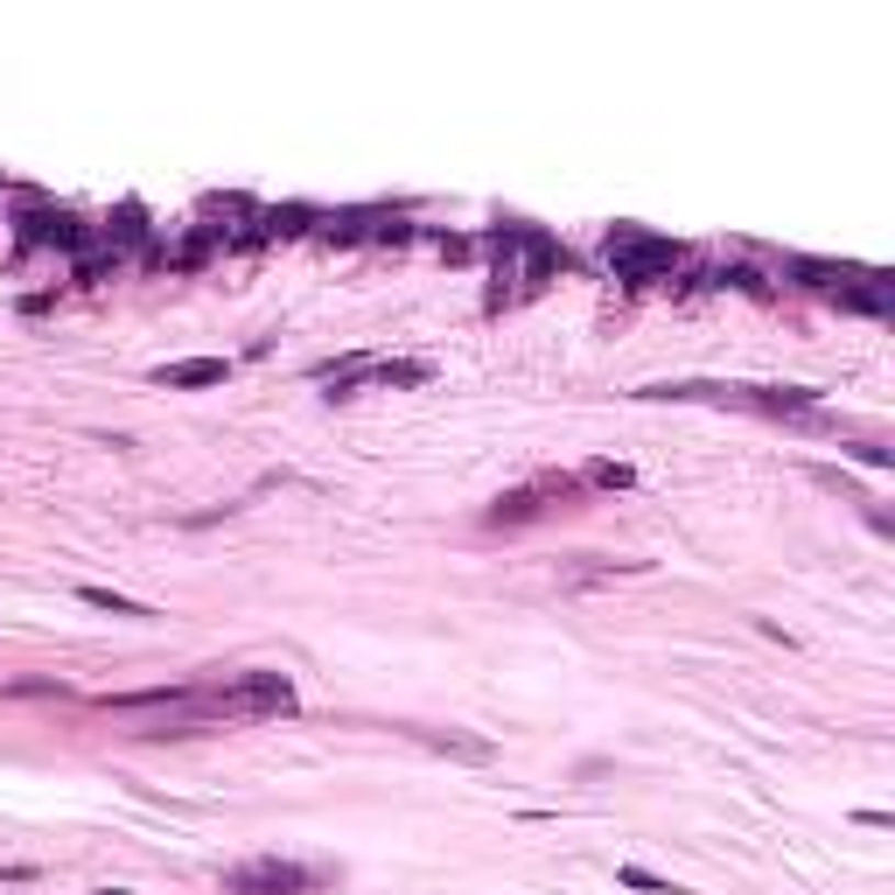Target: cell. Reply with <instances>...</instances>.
Segmentation results:
<instances>
[{"label": "cell", "mask_w": 895, "mask_h": 895, "mask_svg": "<svg viewBox=\"0 0 895 895\" xmlns=\"http://www.w3.org/2000/svg\"><path fill=\"white\" fill-rule=\"evenodd\" d=\"M581 483H595V490H630V483H637V469H630V462H588V469H581Z\"/></svg>", "instance_id": "15"}, {"label": "cell", "mask_w": 895, "mask_h": 895, "mask_svg": "<svg viewBox=\"0 0 895 895\" xmlns=\"http://www.w3.org/2000/svg\"><path fill=\"white\" fill-rule=\"evenodd\" d=\"M211 714H224V720H288V714H301V700H294V685L280 672H245L238 685H217L211 693Z\"/></svg>", "instance_id": "2"}, {"label": "cell", "mask_w": 895, "mask_h": 895, "mask_svg": "<svg viewBox=\"0 0 895 895\" xmlns=\"http://www.w3.org/2000/svg\"><path fill=\"white\" fill-rule=\"evenodd\" d=\"M399 735H406V741H421V749H434V756H455V763H490V756H497V749H490L483 735H448V728H413V720H406V728H399Z\"/></svg>", "instance_id": "7"}, {"label": "cell", "mask_w": 895, "mask_h": 895, "mask_svg": "<svg viewBox=\"0 0 895 895\" xmlns=\"http://www.w3.org/2000/svg\"><path fill=\"white\" fill-rule=\"evenodd\" d=\"M315 211H309V203H280V211H259V232L266 238H301V232H315Z\"/></svg>", "instance_id": "10"}, {"label": "cell", "mask_w": 895, "mask_h": 895, "mask_svg": "<svg viewBox=\"0 0 895 895\" xmlns=\"http://www.w3.org/2000/svg\"><path fill=\"white\" fill-rule=\"evenodd\" d=\"M99 238H105L120 259H126V253H147V245H155V217H147V203H133V197H126L120 211L105 217V232H99Z\"/></svg>", "instance_id": "6"}, {"label": "cell", "mask_w": 895, "mask_h": 895, "mask_svg": "<svg viewBox=\"0 0 895 895\" xmlns=\"http://www.w3.org/2000/svg\"><path fill=\"white\" fill-rule=\"evenodd\" d=\"M434 245H441L448 266H469L476 259V238H462V232H434Z\"/></svg>", "instance_id": "18"}, {"label": "cell", "mask_w": 895, "mask_h": 895, "mask_svg": "<svg viewBox=\"0 0 895 895\" xmlns=\"http://www.w3.org/2000/svg\"><path fill=\"white\" fill-rule=\"evenodd\" d=\"M791 273L805 280V288H826V294H832V288L847 280V266H826V259H791Z\"/></svg>", "instance_id": "16"}, {"label": "cell", "mask_w": 895, "mask_h": 895, "mask_svg": "<svg viewBox=\"0 0 895 895\" xmlns=\"http://www.w3.org/2000/svg\"><path fill=\"white\" fill-rule=\"evenodd\" d=\"M120 273V253H112L105 238H91L78 259H70V280H78V288H105V280Z\"/></svg>", "instance_id": "9"}, {"label": "cell", "mask_w": 895, "mask_h": 895, "mask_svg": "<svg viewBox=\"0 0 895 895\" xmlns=\"http://www.w3.org/2000/svg\"><path fill=\"white\" fill-rule=\"evenodd\" d=\"M560 266H567V245L546 232V224H518V266H511V273H518V301L539 294Z\"/></svg>", "instance_id": "5"}, {"label": "cell", "mask_w": 895, "mask_h": 895, "mask_svg": "<svg viewBox=\"0 0 895 895\" xmlns=\"http://www.w3.org/2000/svg\"><path fill=\"white\" fill-rule=\"evenodd\" d=\"M91 238H99V224H85L78 211H56V203H43V197H22V211H14V245H22V253L56 245V253L78 259Z\"/></svg>", "instance_id": "3"}, {"label": "cell", "mask_w": 895, "mask_h": 895, "mask_svg": "<svg viewBox=\"0 0 895 895\" xmlns=\"http://www.w3.org/2000/svg\"><path fill=\"white\" fill-rule=\"evenodd\" d=\"M616 882H623V888H644V895H685L679 882H664V874H651V868H637V861H623V868H616Z\"/></svg>", "instance_id": "14"}, {"label": "cell", "mask_w": 895, "mask_h": 895, "mask_svg": "<svg viewBox=\"0 0 895 895\" xmlns=\"http://www.w3.org/2000/svg\"><path fill=\"white\" fill-rule=\"evenodd\" d=\"M224 378H232V365H224V357H182V365H155V385H168V392L224 385Z\"/></svg>", "instance_id": "8"}, {"label": "cell", "mask_w": 895, "mask_h": 895, "mask_svg": "<svg viewBox=\"0 0 895 895\" xmlns=\"http://www.w3.org/2000/svg\"><path fill=\"white\" fill-rule=\"evenodd\" d=\"M427 378H434L427 357H378L371 365V385H427Z\"/></svg>", "instance_id": "12"}, {"label": "cell", "mask_w": 895, "mask_h": 895, "mask_svg": "<svg viewBox=\"0 0 895 895\" xmlns=\"http://www.w3.org/2000/svg\"><path fill=\"white\" fill-rule=\"evenodd\" d=\"M315 882H322L315 868L280 861V853H253V861L224 868V895H309Z\"/></svg>", "instance_id": "4"}, {"label": "cell", "mask_w": 895, "mask_h": 895, "mask_svg": "<svg viewBox=\"0 0 895 895\" xmlns=\"http://www.w3.org/2000/svg\"><path fill=\"white\" fill-rule=\"evenodd\" d=\"M78 602H85V608H105V616H126V623H147V616H155L147 602H133V595H112V588H99V581H85V588H78Z\"/></svg>", "instance_id": "11"}, {"label": "cell", "mask_w": 895, "mask_h": 895, "mask_svg": "<svg viewBox=\"0 0 895 895\" xmlns=\"http://www.w3.org/2000/svg\"><path fill=\"white\" fill-rule=\"evenodd\" d=\"M91 895H133V888H91Z\"/></svg>", "instance_id": "20"}, {"label": "cell", "mask_w": 895, "mask_h": 895, "mask_svg": "<svg viewBox=\"0 0 895 895\" xmlns=\"http://www.w3.org/2000/svg\"><path fill=\"white\" fill-rule=\"evenodd\" d=\"M8 700H35V693H49V700H70V685L64 679H22V685H0Z\"/></svg>", "instance_id": "17"}, {"label": "cell", "mask_w": 895, "mask_h": 895, "mask_svg": "<svg viewBox=\"0 0 895 895\" xmlns=\"http://www.w3.org/2000/svg\"><path fill=\"white\" fill-rule=\"evenodd\" d=\"M714 288H735V294H756V301H770V280L756 273V266H720V273H707Z\"/></svg>", "instance_id": "13"}, {"label": "cell", "mask_w": 895, "mask_h": 895, "mask_svg": "<svg viewBox=\"0 0 895 895\" xmlns=\"http://www.w3.org/2000/svg\"><path fill=\"white\" fill-rule=\"evenodd\" d=\"M602 253H608L623 288H658V280H672L685 266V245L664 238V232H644V224H608Z\"/></svg>", "instance_id": "1"}, {"label": "cell", "mask_w": 895, "mask_h": 895, "mask_svg": "<svg viewBox=\"0 0 895 895\" xmlns=\"http://www.w3.org/2000/svg\"><path fill=\"white\" fill-rule=\"evenodd\" d=\"M853 462H868V469H888V448H874V441H861V448H847Z\"/></svg>", "instance_id": "19"}]
</instances>
